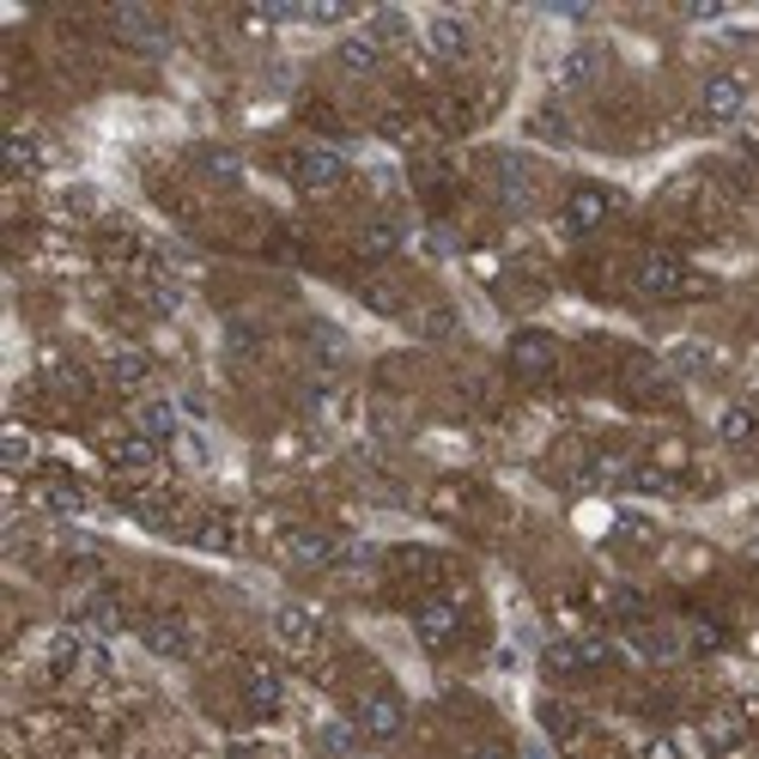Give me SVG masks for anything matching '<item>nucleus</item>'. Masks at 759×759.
Instances as JSON below:
<instances>
[{
  "label": "nucleus",
  "mask_w": 759,
  "mask_h": 759,
  "mask_svg": "<svg viewBox=\"0 0 759 759\" xmlns=\"http://www.w3.org/2000/svg\"><path fill=\"white\" fill-rule=\"evenodd\" d=\"M353 723L365 729V741H395L401 723H407V705L395 693H365V699H359V711H353Z\"/></svg>",
  "instance_id": "8"
},
{
  "label": "nucleus",
  "mask_w": 759,
  "mask_h": 759,
  "mask_svg": "<svg viewBox=\"0 0 759 759\" xmlns=\"http://www.w3.org/2000/svg\"><path fill=\"white\" fill-rule=\"evenodd\" d=\"M492 189H498V201H505L511 213H529V207H535V171H529L517 152H498V158H492Z\"/></svg>",
  "instance_id": "6"
},
{
  "label": "nucleus",
  "mask_w": 759,
  "mask_h": 759,
  "mask_svg": "<svg viewBox=\"0 0 759 759\" xmlns=\"http://www.w3.org/2000/svg\"><path fill=\"white\" fill-rule=\"evenodd\" d=\"M535 128H541V134H553V140H565V116H553V110H541Z\"/></svg>",
  "instance_id": "30"
},
{
  "label": "nucleus",
  "mask_w": 759,
  "mask_h": 759,
  "mask_svg": "<svg viewBox=\"0 0 759 759\" xmlns=\"http://www.w3.org/2000/svg\"><path fill=\"white\" fill-rule=\"evenodd\" d=\"M347 177V158L335 152V146H304L298 158H292V183L304 189V195H322V189H335Z\"/></svg>",
  "instance_id": "1"
},
{
  "label": "nucleus",
  "mask_w": 759,
  "mask_h": 759,
  "mask_svg": "<svg viewBox=\"0 0 759 759\" xmlns=\"http://www.w3.org/2000/svg\"><path fill=\"white\" fill-rule=\"evenodd\" d=\"M596 73H602V49H589V43H577L559 61V86H589Z\"/></svg>",
  "instance_id": "25"
},
{
  "label": "nucleus",
  "mask_w": 759,
  "mask_h": 759,
  "mask_svg": "<svg viewBox=\"0 0 759 759\" xmlns=\"http://www.w3.org/2000/svg\"><path fill=\"white\" fill-rule=\"evenodd\" d=\"M456 602H450V596H432V602H419L414 608V632L426 644H450V632H456Z\"/></svg>",
  "instance_id": "15"
},
{
  "label": "nucleus",
  "mask_w": 759,
  "mask_h": 759,
  "mask_svg": "<svg viewBox=\"0 0 759 759\" xmlns=\"http://www.w3.org/2000/svg\"><path fill=\"white\" fill-rule=\"evenodd\" d=\"M286 559L304 565V571H322V565L341 559V547H335L322 529H292V535H286Z\"/></svg>",
  "instance_id": "14"
},
{
  "label": "nucleus",
  "mask_w": 759,
  "mask_h": 759,
  "mask_svg": "<svg viewBox=\"0 0 759 759\" xmlns=\"http://www.w3.org/2000/svg\"><path fill=\"white\" fill-rule=\"evenodd\" d=\"M104 371H110V383H116L122 395H140L146 383H152V359H146V353H134V347H116Z\"/></svg>",
  "instance_id": "18"
},
{
  "label": "nucleus",
  "mask_w": 759,
  "mask_h": 759,
  "mask_svg": "<svg viewBox=\"0 0 759 759\" xmlns=\"http://www.w3.org/2000/svg\"><path fill=\"white\" fill-rule=\"evenodd\" d=\"M426 49H432V61L462 67L474 55V31L462 25L456 13H432V19H426Z\"/></svg>",
  "instance_id": "3"
},
{
  "label": "nucleus",
  "mask_w": 759,
  "mask_h": 759,
  "mask_svg": "<svg viewBox=\"0 0 759 759\" xmlns=\"http://www.w3.org/2000/svg\"><path fill=\"white\" fill-rule=\"evenodd\" d=\"M0 456H7V468H25V462H31V432H25V426H13V432H7Z\"/></svg>",
  "instance_id": "28"
},
{
  "label": "nucleus",
  "mask_w": 759,
  "mask_h": 759,
  "mask_svg": "<svg viewBox=\"0 0 759 759\" xmlns=\"http://www.w3.org/2000/svg\"><path fill=\"white\" fill-rule=\"evenodd\" d=\"M650 759H675V747H668V741H656V747H650Z\"/></svg>",
  "instance_id": "32"
},
{
  "label": "nucleus",
  "mask_w": 759,
  "mask_h": 759,
  "mask_svg": "<svg viewBox=\"0 0 759 759\" xmlns=\"http://www.w3.org/2000/svg\"><path fill=\"white\" fill-rule=\"evenodd\" d=\"M37 505H43V511H55V517H79V511H86V492H79L73 480H43L37 486Z\"/></svg>",
  "instance_id": "24"
},
{
  "label": "nucleus",
  "mask_w": 759,
  "mask_h": 759,
  "mask_svg": "<svg viewBox=\"0 0 759 759\" xmlns=\"http://www.w3.org/2000/svg\"><path fill=\"white\" fill-rule=\"evenodd\" d=\"M717 438H723V444H729V450L754 444V438H759V414H754V407H747V401H729V407H723V414H717Z\"/></svg>",
  "instance_id": "20"
},
{
  "label": "nucleus",
  "mask_w": 759,
  "mask_h": 759,
  "mask_svg": "<svg viewBox=\"0 0 759 759\" xmlns=\"http://www.w3.org/2000/svg\"><path fill=\"white\" fill-rule=\"evenodd\" d=\"M189 541H195L201 553H237V517H225V511H207L195 529H189Z\"/></svg>",
  "instance_id": "19"
},
{
  "label": "nucleus",
  "mask_w": 759,
  "mask_h": 759,
  "mask_svg": "<svg viewBox=\"0 0 759 759\" xmlns=\"http://www.w3.org/2000/svg\"><path fill=\"white\" fill-rule=\"evenodd\" d=\"M110 31L140 55H165V25H158L146 7H110Z\"/></svg>",
  "instance_id": "9"
},
{
  "label": "nucleus",
  "mask_w": 759,
  "mask_h": 759,
  "mask_svg": "<svg viewBox=\"0 0 759 759\" xmlns=\"http://www.w3.org/2000/svg\"><path fill=\"white\" fill-rule=\"evenodd\" d=\"M699 110H705L711 122H741L747 116V79L741 73H711L705 79V92H699Z\"/></svg>",
  "instance_id": "5"
},
{
  "label": "nucleus",
  "mask_w": 759,
  "mask_h": 759,
  "mask_svg": "<svg viewBox=\"0 0 759 759\" xmlns=\"http://www.w3.org/2000/svg\"><path fill=\"white\" fill-rule=\"evenodd\" d=\"M110 462H116V468H128V474H146L158 462V444H152V438H140V432H128V438H116V444H110Z\"/></svg>",
  "instance_id": "23"
},
{
  "label": "nucleus",
  "mask_w": 759,
  "mask_h": 759,
  "mask_svg": "<svg viewBox=\"0 0 759 759\" xmlns=\"http://www.w3.org/2000/svg\"><path fill=\"white\" fill-rule=\"evenodd\" d=\"M201 171H207L213 183H237V177H243V165H237L225 146H207V152H201Z\"/></svg>",
  "instance_id": "27"
},
{
  "label": "nucleus",
  "mask_w": 759,
  "mask_h": 759,
  "mask_svg": "<svg viewBox=\"0 0 759 759\" xmlns=\"http://www.w3.org/2000/svg\"><path fill=\"white\" fill-rule=\"evenodd\" d=\"M638 292L644 298H681L687 292V262L675 249H650L638 262Z\"/></svg>",
  "instance_id": "2"
},
{
  "label": "nucleus",
  "mask_w": 759,
  "mask_h": 759,
  "mask_svg": "<svg viewBox=\"0 0 759 759\" xmlns=\"http://www.w3.org/2000/svg\"><path fill=\"white\" fill-rule=\"evenodd\" d=\"M754 559H759V547H754Z\"/></svg>",
  "instance_id": "35"
},
{
  "label": "nucleus",
  "mask_w": 759,
  "mask_h": 759,
  "mask_svg": "<svg viewBox=\"0 0 759 759\" xmlns=\"http://www.w3.org/2000/svg\"><path fill=\"white\" fill-rule=\"evenodd\" d=\"M511 365H517V377H553L559 347H553L547 335H517V341H511Z\"/></svg>",
  "instance_id": "13"
},
{
  "label": "nucleus",
  "mask_w": 759,
  "mask_h": 759,
  "mask_svg": "<svg viewBox=\"0 0 759 759\" xmlns=\"http://www.w3.org/2000/svg\"><path fill=\"white\" fill-rule=\"evenodd\" d=\"M304 25H347V7H304Z\"/></svg>",
  "instance_id": "29"
},
{
  "label": "nucleus",
  "mask_w": 759,
  "mask_h": 759,
  "mask_svg": "<svg viewBox=\"0 0 759 759\" xmlns=\"http://www.w3.org/2000/svg\"><path fill=\"white\" fill-rule=\"evenodd\" d=\"M79 620H86L98 638H116V632L128 626V614H122V596H110V589H92V596L79 602Z\"/></svg>",
  "instance_id": "17"
},
{
  "label": "nucleus",
  "mask_w": 759,
  "mask_h": 759,
  "mask_svg": "<svg viewBox=\"0 0 759 759\" xmlns=\"http://www.w3.org/2000/svg\"><path fill=\"white\" fill-rule=\"evenodd\" d=\"M608 213H614L608 189H577V195L565 201V225H571V231H596V225H608Z\"/></svg>",
  "instance_id": "16"
},
{
  "label": "nucleus",
  "mask_w": 759,
  "mask_h": 759,
  "mask_svg": "<svg viewBox=\"0 0 759 759\" xmlns=\"http://www.w3.org/2000/svg\"><path fill=\"white\" fill-rule=\"evenodd\" d=\"M134 432L152 438V444H177L183 438V419H177L171 401H158V395H140L134 401Z\"/></svg>",
  "instance_id": "10"
},
{
  "label": "nucleus",
  "mask_w": 759,
  "mask_h": 759,
  "mask_svg": "<svg viewBox=\"0 0 759 759\" xmlns=\"http://www.w3.org/2000/svg\"><path fill=\"white\" fill-rule=\"evenodd\" d=\"M274 644L292 650V656H310L316 644H322V620H316L310 608H298V602L274 608Z\"/></svg>",
  "instance_id": "7"
},
{
  "label": "nucleus",
  "mask_w": 759,
  "mask_h": 759,
  "mask_svg": "<svg viewBox=\"0 0 759 759\" xmlns=\"http://www.w3.org/2000/svg\"><path fill=\"white\" fill-rule=\"evenodd\" d=\"M468 759H505V747H474Z\"/></svg>",
  "instance_id": "31"
},
{
  "label": "nucleus",
  "mask_w": 759,
  "mask_h": 759,
  "mask_svg": "<svg viewBox=\"0 0 759 759\" xmlns=\"http://www.w3.org/2000/svg\"><path fill=\"white\" fill-rule=\"evenodd\" d=\"M365 729L359 723H322V754H335V759H353V754H365Z\"/></svg>",
  "instance_id": "26"
},
{
  "label": "nucleus",
  "mask_w": 759,
  "mask_h": 759,
  "mask_svg": "<svg viewBox=\"0 0 759 759\" xmlns=\"http://www.w3.org/2000/svg\"><path fill=\"white\" fill-rule=\"evenodd\" d=\"M140 644L152 656H171V662H183V656L195 650V626H189L183 614H152V620H140Z\"/></svg>",
  "instance_id": "4"
},
{
  "label": "nucleus",
  "mask_w": 759,
  "mask_h": 759,
  "mask_svg": "<svg viewBox=\"0 0 759 759\" xmlns=\"http://www.w3.org/2000/svg\"><path fill=\"white\" fill-rule=\"evenodd\" d=\"M523 759H547V754H541V747H529V754H523Z\"/></svg>",
  "instance_id": "33"
},
{
  "label": "nucleus",
  "mask_w": 759,
  "mask_h": 759,
  "mask_svg": "<svg viewBox=\"0 0 759 759\" xmlns=\"http://www.w3.org/2000/svg\"><path fill=\"white\" fill-rule=\"evenodd\" d=\"M353 759H383V754H353Z\"/></svg>",
  "instance_id": "34"
},
{
  "label": "nucleus",
  "mask_w": 759,
  "mask_h": 759,
  "mask_svg": "<svg viewBox=\"0 0 759 759\" xmlns=\"http://www.w3.org/2000/svg\"><path fill=\"white\" fill-rule=\"evenodd\" d=\"M43 158H49V152H43L37 134H31V128H13V140H7V171H13V177H31V171H43Z\"/></svg>",
  "instance_id": "22"
},
{
  "label": "nucleus",
  "mask_w": 759,
  "mask_h": 759,
  "mask_svg": "<svg viewBox=\"0 0 759 759\" xmlns=\"http://www.w3.org/2000/svg\"><path fill=\"white\" fill-rule=\"evenodd\" d=\"M395 249H401V225L395 219H371L365 231H359V256H365V262H389Z\"/></svg>",
  "instance_id": "21"
},
{
  "label": "nucleus",
  "mask_w": 759,
  "mask_h": 759,
  "mask_svg": "<svg viewBox=\"0 0 759 759\" xmlns=\"http://www.w3.org/2000/svg\"><path fill=\"white\" fill-rule=\"evenodd\" d=\"M243 699H249L256 711H262V717H274L280 699H286V681H280V668H274V662H249V668H243Z\"/></svg>",
  "instance_id": "12"
},
{
  "label": "nucleus",
  "mask_w": 759,
  "mask_h": 759,
  "mask_svg": "<svg viewBox=\"0 0 759 759\" xmlns=\"http://www.w3.org/2000/svg\"><path fill=\"white\" fill-rule=\"evenodd\" d=\"M335 61H341V73H353V79H371L383 67V43L371 37V31H347L341 43H335Z\"/></svg>",
  "instance_id": "11"
}]
</instances>
